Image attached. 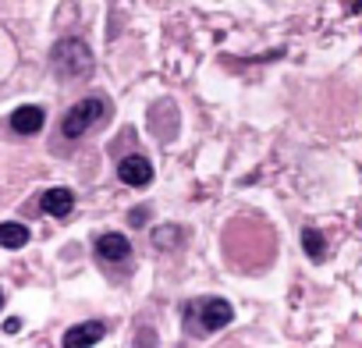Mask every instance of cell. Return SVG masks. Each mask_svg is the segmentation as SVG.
Segmentation results:
<instances>
[{"mask_svg": "<svg viewBox=\"0 0 362 348\" xmlns=\"http://www.w3.org/2000/svg\"><path fill=\"white\" fill-rule=\"evenodd\" d=\"M128 253H132V242L124 235H117V231H107V235L96 238V256L103 263H124Z\"/></svg>", "mask_w": 362, "mask_h": 348, "instance_id": "8992f818", "label": "cell"}, {"mask_svg": "<svg viewBox=\"0 0 362 348\" xmlns=\"http://www.w3.org/2000/svg\"><path fill=\"white\" fill-rule=\"evenodd\" d=\"M153 249H160V253H174V249H181V242H185V228L181 224H160V228H153Z\"/></svg>", "mask_w": 362, "mask_h": 348, "instance_id": "9c48e42d", "label": "cell"}, {"mask_svg": "<svg viewBox=\"0 0 362 348\" xmlns=\"http://www.w3.org/2000/svg\"><path fill=\"white\" fill-rule=\"evenodd\" d=\"M50 68L61 82H86L93 75V54L82 40L68 36V40H57L54 50H50Z\"/></svg>", "mask_w": 362, "mask_h": 348, "instance_id": "6da1fadb", "label": "cell"}, {"mask_svg": "<svg viewBox=\"0 0 362 348\" xmlns=\"http://www.w3.org/2000/svg\"><path fill=\"white\" fill-rule=\"evenodd\" d=\"M146 217H149V210H146V207H142V210H132V224H135V221H146Z\"/></svg>", "mask_w": 362, "mask_h": 348, "instance_id": "4fadbf2b", "label": "cell"}, {"mask_svg": "<svg viewBox=\"0 0 362 348\" xmlns=\"http://www.w3.org/2000/svg\"><path fill=\"white\" fill-rule=\"evenodd\" d=\"M117 178L128 185V189H146L153 182V163L142 156V153H132L117 163Z\"/></svg>", "mask_w": 362, "mask_h": 348, "instance_id": "277c9868", "label": "cell"}, {"mask_svg": "<svg viewBox=\"0 0 362 348\" xmlns=\"http://www.w3.org/2000/svg\"><path fill=\"white\" fill-rule=\"evenodd\" d=\"M18 327H22V320H18V316H11V320H8V323H4V330H8V334H15V330H18Z\"/></svg>", "mask_w": 362, "mask_h": 348, "instance_id": "7c38bea8", "label": "cell"}, {"mask_svg": "<svg viewBox=\"0 0 362 348\" xmlns=\"http://www.w3.org/2000/svg\"><path fill=\"white\" fill-rule=\"evenodd\" d=\"M103 334H107V323L103 320H86V323H75V327L64 330L61 348H93Z\"/></svg>", "mask_w": 362, "mask_h": 348, "instance_id": "5b68a950", "label": "cell"}, {"mask_svg": "<svg viewBox=\"0 0 362 348\" xmlns=\"http://www.w3.org/2000/svg\"><path fill=\"white\" fill-rule=\"evenodd\" d=\"M302 249L309 253V260H313V263H323L327 242H323V235H320L316 228H305V231H302Z\"/></svg>", "mask_w": 362, "mask_h": 348, "instance_id": "8fae6325", "label": "cell"}, {"mask_svg": "<svg viewBox=\"0 0 362 348\" xmlns=\"http://www.w3.org/2000/svg\"><path fill=\"white\" fill-rule=\"evenodd\" d=\"M0 309H4V288H0Z\"/></svg>", "mask_w": 362, "mask_h": 348, "instance_id": "5bb4252c", "label": "cell"}, {"mask_svg": "<svg viewBox=\"0 0 362 348\" xmlns=\"http://www.w3.org/2000/svg\"><path fill=\"white\" fill-rule=\"evenodd\" d=\"M40 207H43V214H50V217H68V214L75 210V192L64 189V185L47 189L43 199H40Z\"/></svg>", "mask_w": 362, "mask_h": 348, "instance_id": "52a82bcc", "label": "cell"}, {"mask_svg": "<svg viewBox=\"0 0 362 348\" xmlns=\"http://www.w3.org/2000/svg\"><path fill=\"white\" fill-rule=\"evenodd\" d=\"M29 242V228L18 224V221H4L0 224V245L4 249H22Z\"/></svg>", "mask_w": 362, "mask_h": 348, "instance_id": "30bf717a", "label": "cell"}, {"mask_svg": "<svg viewBox=\"0 0 362 348\" xmlns=\"http://www.w3.org/2000/svg\"><path fill=\"white\" fill-rule=\"evenodd\" d=\"M110 117V103L107 100H100V96H86V100H78L68 114H64V121H61V135L64 139H82L86 132H93L100 121H107Z\"/></svg>", "mask_w": 362, "mask_h": 348, "instance_id": "7a4b0ae2", "label": "cell"}, {"mask_svg": "<svg viewBox=\"0 0 362 348\" xmlns=\"http://www.w3.org/2000/svg\"><path fill=\"white\" fill-rule=\"evenodd\" d=\"M43 124H47V114H43V107H33V103H25V107H18V110L11 114V128H15L18 135H36Z\"/></svg>", "mask_w": 362, "mask_h": 348, "instance_id": "ba28073f", "label": "cell"}, {"mask_svg": "<svg viewBox=\"0 0 362 348\" xmlns=\"http://www.w3.org/2000/svg\"><path fill=\"white\" fill-rule=\"evenodd\" d=\"M192 320H196L199 334H214V330H221V327H228L235 320V309L224 298H199L196 306H189V323Z\"/></svg>", "mask_w": 362, "mask_h": 348, "instance_id": "3957f363", "label": "cell"}]
</instances>
